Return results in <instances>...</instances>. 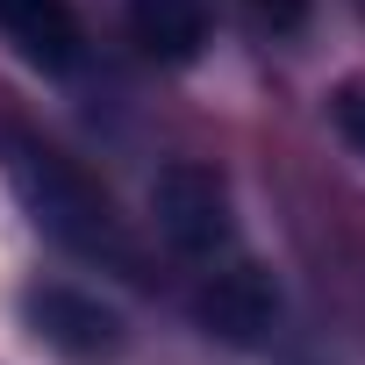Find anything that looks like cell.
Instances as JSON below:
<instances>
[{
    "mask_svg": "<svg viewBox=\"0 0 365 365\" xmlns=\"http://www.w3.org/2000/svg\"><path fill=\"white\" fill-rule=\"evenodd\" d=\"M0 165H8L15 201L29 208V222H36L51 244H65L72 258L115 265V272H136V265H143L136 244H129V230H122V215H115V201L93 187L65 150H51V143H36V136H22V129H0Z\"/></svg>",
    "mask_w": 365,
    "mask_h": 365,
    "instance_id": "1",
    "label": "cell"
},
{
    "mask_svg": "<svg viewBox=\"0 0 365 365\" xmlns=\"http://www.w3.org/2000/svg\"><path fill=\"white\" fill-rule=\"evenodd\" d=\"M22 322H29V336H36L51 358H65V365H115V358L129 351V322H122L101 294L65 287V279L22 287Z\"/></svg>",
    "mask_w": 365,
    "mask_h": 365,
    "instance_id": "2",
    "label": "cell"
},
{
    "mask_svg": "<svg viewBox=\"0 0 365 365\" xmlns=\"http://www.w3.org/2000/svg\"><path fill=\"white\" fill-rule=\"evenodd\" d=\"M150 215L158 237L179 258H222L237 222H230V179L215 165H165L158 187H150Z\"/></svg>",
    "mask_w": 365,
    "mask_h": 365,
    "instance_id": "3",
    "label": "cell"
},
{
    "mask_svg": "<svg viewBox=\"0 0 365 365\" xmlns=\"http://www.w3.org/2000/svg\"><path fill=\"white\" fill-rule=\"evenodd\" d=\"M194 322L222 344H265V329L279 322V287L265 265H222L208 272V287L194 294Z\"/></svg>",
    "mask_w": 365,
    "mask_h": 365,
    "instance_id": "4",
    "label": "cell"
},
{
    "mask_svg": "<svg viewBox=\"0 0 365 365\" xmlns=\"http://www.w3.org/2000/svg\"><path fill=\"white\" fill-rule=\"evenodd\" d=\"M0 36H8L36 72L79 65V15L72 0H0Z\"/></svg>",
    "mask_w": 365,
    "mask_h": 365,
    "instance_id": "5",
    "label": "cell"
},
{
    "mask_svg": "<svg viewBox=\"0 0 365 365\" xmlns=\"http://www.w3.org/2000/svg\"><path fill=\"white\" fill-rule=\"evenodd\" d=\"M129 43L158 65H194L208 51V8L201 0H122Z\"/></svg>",
    "mask_w": 365,
    "mask_h": 365,
    "instance_id": "6",
    "label": "cell"
},
{
    "mask_svg": "<svg viewBox=\"0 0 365 365\" xmlns=\"http://www.w3.org/2000/svg\"><path fill=\"white\" fill-rule=\"evenodd\" d=\"M336 129L365 150V79H351V86H336Z\"/></svg>",
    "mask_w": 365,
    "mask_h": 365,
    "instance_id": "7",
    "label": "cell"
},
{
    "mask_svg": "<svg viewBox=\"0 0 365 365\" xmlns=\"http://www.w3.org/2000/svg\"><path fill=\"white\" fill-rule=\"evenodd\" d=\"M251 8H258V15L272 22V29H294V22L308 15V0H251Z\"/></svg>",
    "mask_w": 365,
    "mask_h": 365,
    "instance_id": "8",
    "label": "cell"
}]
</instances>
